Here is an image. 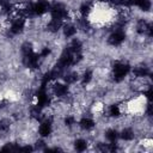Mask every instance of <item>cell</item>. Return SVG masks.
<instances>
[{
  "label": "cell",
  "mask_w": 153,
  "mask_h": 153,
  "mask_svg": "<svg viewBox=\"0 0 153 153\" xmlns=\"http://www.w3.org/2000/svg\"><path fill=\"white\" fill-rule=\"evenodd\" d=\"M130 66L124 61H116L112 67V79L115 82H121L129 74Z\"/></svg>",
  "instance_id": "cell-1"
},
{
  "label": "cell",
  "mask_w": 153,
  "mask_h": 153,
  "mask_svg": "<svg viewBox=\"0 0 153 153\" xmlns=\"http://www.w3.org/2000/svg\"><path fill=\"white\" fill-rule=\"evenodd\" d=\"M126 32L123 29H116L108 36V43L112 47H118L126 41Z\"/></svg>",
  "instance_id": "cell-2"
},
{
  "label": "cell",
  "mask_w": 153,
  "mask_h": 153,
  "mask_svg": "<svg viewBox=\"0 0 153 153\" xmlns=\"http://www.w3.org/2000/svg\"><path fill=\"white\" fill-rule=\"evenodd\" d=\"M26 18L24 17H14L11 19V25L8 27L11 35H19L24 31L25 25H26Z\"/></svg>",
  "instance_id": "cell-3"
},
{
  "label": "cell",
  "mask_w": 153,
  "mask_h": 153,
  "mask_svg": "<svg viewBox=\"0 0 153 153\" xmlns=\"http://www.w3.org/2000/svg\"><path fill=\"white\" fill-rule=\"evenodd\" d=\"M68 85L66 82H61V81H55L54 84H51V93L57 97V98H66L68 96Z\"/></svg>",
  "instance_id": "cell-4"
},
{
  "label": "cell",
  "mask_w": 153,
  "mask_h": 153,
  "mask_svg": "<svg viewBox=\"0 0 153 153\" xmlns=\"http://www.w3.org/2000/svg\"><path fill=\"white\" fill-rule=\"evenodd\" d=\"M32 11L33 16L42 17L50 11V4L48 0H37L36 2L32 4Z\"/></svg>",
  "instance_id": "cell-5"
},
{
  "label": "cell",
  "mask_w": 153,
  "mask_h": 153,
  "mask_svg": "<svg viewBox=\"0 0 153 153\" xmlns=\"http://www.w3.org/2000/svg\"><path fill=\"white\" fill-rule=\"evenodd\" d=\"M51 133H53V121L51 118L45 117L38 127V134L41 137H48L50 136Z\"/></svg>",
  "instance_id": "cell-6"
},
{
  "label": "cell",
  "mask_w": 153,
  "mask_h": 153,
  "mask_svg": "<svg viewBox=\"0 0 153 153\" xmlns=\"http://www.w3.org/2000/svg\"><path fill=\"white\" fill-rule=\"evenodd\" d=\"M78 126L80 127V129H82V130H85V131H90V130H92V129L96 127V122H94L93 118L84 116V117H81V118L79 120Z\"/></svg>",
  "instance_id": "cell-7"
},
{
  "label": "cell",
  "mask_w": 153,
  "mask_h": 153,
  "mask_svg": "<svg viewBox=\"0 0 153 153\" xmlns=\"http://www.w3.org/2000/svg\"><path fill=\"white\" fill-rule=\"evenodd\" d=\"M118 137L122 139L123 141H133L134 137H135V131L130 127H124L118 133Z\"/></svg>",
  "instance_id": "cell-8"
},
{
  "label": "cell",
  "mask_w": 153,
  "mask_h": 153,
  "mask_svg": "<svg viewBox=\"0 0 153 153\" xmlns=\"http://www.w3.org/2000/svg\"><path fill=\"white\" fill-rule=\"evenodd\" d=\"M62 32H63V36L65 37L72 38V37H74L76 35L78 27L74 24H63L62 25Z\"/></svg>",
  "instance_id": "cell-9"
},
{
  "label": "cell",
  "mask_w": 153,
  "mask_h": 153,
  "mask_svg": "<svg viewBox=\"0 0 153 153\" xmlns=\"http://www.w3.org/2000/svg\"><path fill=\"white\" fill-rule=\"evenodd\" d=\"M104 136H105V139H106L108 142H110V143H117V140H118V131H117L115 128H109V129L105 130Z\"/></svg>",
  "instance_id": "cell-10"
},
{
  "label": "cell",
  "mask_w": 153,
  "mask_h": 153,
  "mask_svg": "<svg viewBox=\"0 0 153 153\" xmlns=\"http://www.w3.org/2000/svg\"><path fill=\"white\" fill-rule=\"evenodd\" d=\"M87 146H88V142H87L85 139H82V137H79V139H76V140L73 142V147H74V149L78 151V152H84V151H86V149H87Z\"/></svg>",
  "instance_id": "cell-11"
},
{
  "label": "cell",
  "mask_w": 153,
  "mask_h": 153,
  "mask_svg": "<svg viewBox=\"0 0 153 153\" xmlns=\"http://www.w3.org/2000/svg\"><path fill=\"white\" fill-rule=\"evenodd\" d=\"M93 79V73H92V71L91 69H86L82 74H81V76H80V84L82 85V86H86V85H88L90 82H91V80Z\"/></svg>",
  "instance_id": "cell-12"
},
{
  "label": "cell",
  "mask_w": 153,
  "mask_h": 153,
  "mask_svg": "<svg viewBox=\"0 0 153 153\" xmlns=\"http://www.w3.org/2000/svg\"><path fill=\"white\" fill-rule=\"evenodd\" d=\"M11 129V122L7 118H1L0 120V133L1 134H7Z\"/></svg>",
  "instance_id": "cell-13"
},
{
  "label": "cell",
  "mask_w": 153,
  "mask_h": 153,
  "mask_svg": "<svg viewBox=\"0 0 153 153\" xmlns=\"http://www.w3.org/2000/svg\"><path fill=\"white\" fill-rule=\"evenodd\" d=\"M136 7H139L143 12H147L151 10V0H139L136 4Z\"/></svg>",
  "instance_id": "cell-14"
},
{
  "label": "cell",
  "mask_w": 153,
  "mask_h": 153,
  "mask_svg": "<svg viewBox=\"0 0 153 153\" xmlns=\"http://www.w3.org/2000/svg\"><path fill=\"white\" fill-rule=\"evenodd\" d=\"M110 4L116 5V6H123L127 4V0H110Z\"/></svg>",
  "instance_id": "cell-15"
}]
</instances>
